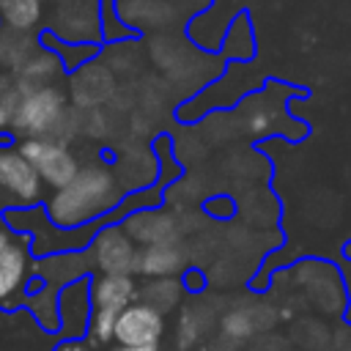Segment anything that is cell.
I'll return each mask as SVG.
<instances>
[{"instance_id": "cell-1", "label": "cell", "mask_w": 351, "mask_h": 351, "mask_svg": "<svg viewBox=\"0 0 351 351\" xmlns=\"http://www.w3.org/2000/svg\"><path fill=\"white\" fill-rule=\"evenodd\" d=\"M115 181L107 170L88 167L77 170V176L58 189L55 200L49 203L52 219L58 225H80L99 214H104L115 203Z\"/></svg>"}, {"instance_id": "cell-2", "label": "cell", "mask_w": 351, "mask_h": 351, "mask_svg": "<svg viewBox=\"0 0 351 351\" xmlns=\"http://www.w3.org/2000/svg\"><path fill=\"white\" fill-rule=\"evenodd\" d=\"M63 115V96L55 88H30L19 96L11 123L25 134H44Z\"/></svg>"}, {"instance_id": "cell-3", "label": "cell", "mask_w": 351, "mask_h": 351, "mask_svg": "<svg viewBox=\"0 0 351 351\" xmlns=\"http://www.w3.org/2000/svg\"><path fill=\"white\" fill-rule=\"evenodd\" d=\"M30 165H33V170L47 181V184H52V186H66L74 176H77V162H74V156L63 148V145H58V143H52V140H41V137H30V140H25L22 143V151H19Z\"/></svg>"}, {"instance_id": "cell-4", "label": "cell", "mask_w": 351, "mask_h": 351, "mask_svg": "<svg viewBox=\"0 0 351 351\" xmlns=\"http://www.w3.org/2000/svg\"><path fill=\"white\" fill-rule=\"evenodd\" d=\"M162 332H165L162 313L140 302V304H129L118 313L115 326H112V340L118 346L143 348V346H156Z\"/></svg>"}, {"instance_id": "cell-5", "label": "cell", "mask_w": 351, "mask_h": 351, "mask_svg": "<svg viewBox=\"0 0 351 351\" xmlns=\"http://www.w3.org/2000/svg\"><path fill=\"white\" fill-rule=\"evenodd\" d=\"M58 36L71 44H93L101 38V11L96 0H69L58 11Z\"/></svg>"}, {"instance_id": "cell-6", "label": "cell", "mask_w": 351, "mask_h": 351, "mask_svg": "<svg viewBox=\"0 0 351 351\" xmlns=\"http://www.w3.org/2000/svg\"><path fill=\"white\" fill-rule=\"evenodd\" d=\"M0 186H5L11 195L30 200L38 195V173L19 151H3L0 154Z\"/></svg>"}, {"instance_id": "cell-7", "label": "cell", "mask_w": 351, "mask_h": 351, "mask_svg": "<svg viewBox=\"0 0 351 351\" xmlns=\"http://www.w3.org/2000/svg\"><path fill=\"white\" fill-rule=\"evenodd\" d=\"M96 258L104 274H126L129 269L137 266V255L132 241L121 230H104L99 244H96Z\"/></svg>"}, {"instance_id": "cell-8", "label": "cell", "mask_w": 351, "mask_h": 351, "mask_svg": "<svg viewBox=\"0 0 351 351\" xmlns=\"http://www.w3.org/2000/svg\"><path fill=\"white\" fill-rule=\"evenodd\" d=\"M137 288L132 282V277L126 274H104L93 282V310H104V313H121L123 307L132 304Z\"/></svg>"}, {"instance_id": "cell-9", "label": "cell", "mask_w": 351, "mask_h": 351, "mask_svg": "<svg viewBox=\"0 0 351 351\" xmlns=\"http://www.w3.org/2000/svg\"><path fill=\"white\" fill-rule=\"evenodd\" d=\"M132 30L134 27H167L178 19V11L167 0H123L118 11Z\"/></svg>"}, {"instance_id": "cell-10", "label": "cell", "mask_w": 351, "mask_h": 351, "mask_svg": "<svg viewBox=\"0 0 351 351\" xmlns=\"http://www.w3.org/2000/svg\"><path fill=\"white\" fill-rule=\"evenodd\" d=\"M27 274V255L19 244H5L0 250V304H8L11 293L19 291Z\"/></svg>"}, {"instance_id": "cell-11", "label": "cell", "mask_w": 351, "mask_h": 351, "mask_svg": "<svg viewBox=\"0 0 351 351\" xmlns=\"http://www.w3.org/2000/svg\"><path fill=\"white\" fill-rule=\"evenodd\" d=\"M137 269H140L143 274L167 277V274H173V271L181 269V252H178L176 244H170V241L148 244L145 252L137 258Z\"/></svg>"}, {"instance_id": "cell-12", "label": "cell", "mask_w": 351, "mask_h": 351, "mask_svg": "<svg viewBox=\"0 0 351 351\" xmlns=\"http://www.w3.org/2000/svg\"><path fill=\"white\" fill-rule=\"evenodd\" d=\"M41 14H44L41 0H0V25L5 30L27 33L30 27L38 25Z\"/></svg>"}, {"instance_id": "cell-13", "label": "cell", "mask_w": 351, "mask_h": 351, "mask_svg": "<svg viewBox=\"0 0 351 351\" xmlns=\"http://www.w3.org/2000/svg\"><path fill=\"white\" fill-rule=\"evenodd\" d=\"M225 44H222V52L228 58H252L255 52V38H252V27H250V16L247 11L236 14L233 22L228 25L225 30Z\"/></svg>"}, {"instance_id": "cell-14", "label": "cell", "mask_w": 351, "mask_h": 351, "mask_svg": "<svg viewBox=\"0 0 351 351\" xmlns=\"http://www.w3.org/2000/svg\"><path fill=\"white\" fill-rule=\"evenodd\" d=\"M145 293L151 296V302H143V304H148V307H154V310H167L170 304H176V299H178V282H173V280H165V282H154V285H148L145 288Z\"/></svg>"}, {"instance_id": "cell-15", "label": "cell", "mask_w": 351, "mask_h": 351, "mask_svg": "<svg viewBox=\"0 0 351 351\" xmlns=\"http://www.w3.org/2000/svg\"><path fill=\"white\" fill-rule=\"evenodd\" d=\"M118 313H104V310H93V321H90V335L96 343H110L112 340V326H115Z\"/></svg>"}, {"instance_id": "cell-16", "label": "cell", "mask_w": 351, "mask_h": 351, "mask_svg": "<svg viewBox=\"0 0 351 351\" xmlns=\"http://www.w3.org/2000/svg\"><path fill=\"white\" fill-rule=\"evenodd\" d=\"M16 101H19V93L14 90L11 80L0 77V126H3V123H8V121L14 118Z\"/></svg>"}, {"instance_id": "cell-17", "label": "cell", "mask_w": 351, "mask_h": 351, "mask_svg": "<svg viewBox=\"0 0 351 351\" xmlns=\"http://www.w3.org/2000/svg\"><path fill=\"white\" fill-rule=\"evenodd\" d=\"M225 332H228L230 337H236V340H241V337H250V335H252V324H250V315H247V313H241V310L230 313V315L225 318Z\"/></svg>"}, {"instance_id": "cell-18", "label": "cell", "mask_w": 351, "mask_h": 351, "mask_svg": "<svg viewBox=\"0 0 351 351\" xmlns=\"http://www.w3.org/2000/svg\"><path fill=\"white\" fill-rule=\"evenodd\" d=\"M178 14L181 11H186V14H200V11H206L208 8V3L211 0H167Z\"/></svg>"}, {"instance_id": "cell-19", "label": "cell", "mask_w": 351, "mask_h": 351, "mask_svg": "<svg viewBox=\"0 0 351 351\" xmlns=\"http://www.w3.org/2000/svg\"><path fill=\"white\" fill-rule=\"evenodd\" d=\"M55 351H93V348H90V343H82V340H66Z\"/></svg>"}, {"instance_id": "cell-20", "label": "cell", "mask_w": 351, "mask_h": 351, "mask_svg": "<svg viewBox=\"0 0 351 351\" xmlns=\"http://www.w3.org/2000/svg\"><path fill=\"white\" fill-rule=\"evenodd\" d=\"M107 351H156V346H143V348H134V346H115V348H107Z\"/></svg>"}, {"instance_id": "cell-21", "label": "cell", "mask_w": 351, "mask_h": 351, "mask_svg": "<svg viewBox=\"0 0 351 351\" xmlns=\"http://www.w3.org/2000/svg\"><path fill=\"white\" fill-rule=\"evenodd\" d=\"M5 244H8V236H3V233H0V250H3Z\"/></svg>"}, {"instance_id": "cell-22", "label": "cell", "mask_w": 351, "mask_h": 351, "mask_svg": "<svg viewBox=\"0 0 351 351\" xmlns=\"http://www.w3.org/2000/svg\"><path fill=\"white\" fill-rule=\"evenodd\" d=\"M63 3H69V0H63Z\"/></svg>"}]
</instances>
